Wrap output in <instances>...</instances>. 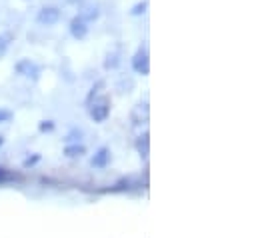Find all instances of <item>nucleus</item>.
I'll return each instance as SVG.
<instances>
[{
	"mask_svg": "<svg viewBox=\"0 0 258 238\" xmlns=\"http://www.w3.org/2000/svg\"><path fill=\"white\" fill-rule=\"evenodd\" d=\"M98 14H100V12H98V8H96V6H90V8H86V10H82V12L78 14V16H80L82 20H86V22H90V20H96V18H98Z\"/></svg>",
	"mask_w": 258,
	"mask_h": 238,
	"instance_id": "obj_13",
	"label": "nucleus"
},
{
	"mask_svg": "<svg viewBox=\"0 0 258 238\" xmlns=\"http://www.w3.org/2000/svg\"><path fill=\"white\" fill-rule=\"evenodd\" d=\"M142 186V180L140 178H134V176H128V178H122L118 180L114 186H110L108 190L110 192H130V190H136Z\"/></svg>",
	"mask_w": 258,
	"mask_h": 238,
	"instance_id": "obj_6",
	"label": "nucleus"
},
{
	"mask_svg": "<svg viewBox=\"0 0 258 238\" xmlns=\"http://www.w3.org/2000/svg\"><path fill=\"white\" fill-rule=\"evenodd\" d=\"M88 114L94 122H104L110 116V100L108 96H96L88 102Z\"/></svg>",
	"mask_w": 258,
	"mask_h": 238,
	"instance_id": "obj_1",
	"label": "nucleus"
},
{
	"mask_svg": "<svg viewBox=\"0 0 258 238\" xmlns=\"http://www.w3.org/2000/svg\"><path fill=\"white\" fill-rule=\"evenodd\" d=\"M108 162H110V148H106V146L98 148V152H96V154L92 156V160H90L92 168H106Z\"/></svg>",
	"mask_w": 258,
	"mask_h": 238,
	"instance_id": "obj_8",
	"label": "nucleus"
},
{
	"mask_svg": "<svg viewBox=\"0 0 258 238\" xmlns=\"http://www.w3.org/2000/svg\"><path fill=\"white\" fill-rule=\"evenodd\" d=\"M148 114H150L148 102H140V104L134 106V110H132V114H130V120H132L134 126H138V124H142V122H148Z\"/></svg>",
	"mask_w": 258,
	"mask_h": 238,
	"instance_id": "obj_7",
	"label": "nucleus"
},
{
	"mask_svg": "<svg viewBox=\"0 0 258 238\" xmlns=\"http://www.w3.org/2000/svg\"><path fill=\"white\" fill-rule=\"evenodd\" d=\"M40 132H50V130H54V122H50V120H44V122H40Z\"/></svg>",
	"mask_w": 258,
	"mask_h": 238,
	"instance_id": "obj_17",
	"label": "nucleus"
},
{
	"mask_svg": "<svg viewBox=\"0 0 258 238\" xmlns=\"http://www.w3.org/2000/svg\"><path fill=\"white\" fill-rule=\"evenodd\" d=\"M120 64V50L116 48L114 52H108V56L104 60V68L106 70H112V68H116Z\"/></svg>",
	"mask_w": 258,
	"mask_h": 238,
	"instance_id": "obj_12",
	"label": "nucleus"
},
{
	"mask_svg": "<svg viewBox=\"0 0 258 238\" xmlns=\"http://www.w3.org/2000/svg\"><path fill=\"white\" fill-rule=\"evenodd\" d=\"M38 160H40V156H38V154H36V156H32V158H26V160H24V166H26V168H28V166H34Z\"/></svg>",
	"mask_w": 258,
	"mask_h": 238,
	"instance_id": "obj_20",
	"label": "nucleus"
},
{
	"mask_svg": "<svg viewBox=\"0 0 258 238\" xmlns=\"http://www.w3.org/2000/svg\"><path fill=\"white\" fill-rule=\"evenodd\" d=\"M66 2H68V4H78L80 0H66Z\"/></svg>",
	"mask_w": 258,
	"mask_h": 238,
	"instance_id": "obj_21",
	"label": "nucleus"
},
{
	"mask_svg": "<svg viewBox=\"0 0 258 238\" xmlns=\"http://www.w3.org/2000/svg\"><path fill=\"white\" fill-rule=\"evenodd\" d=\"M2 142H4V140H2V136H0V146H2Z\"/></svg>",
	"mask_w": 258,
	"mask_h": 238,
	"instance_id": "obj_22",
	"label": "nucleus"
},
{
	"mask_svg": "<svg viewBox=\"0 0 258 238\" xmlns=\"http://www.w3.org/2000/svg\"><path fill=\"white\" fill-rule=\"evenodd\" d=\"M146 8H148V0H142L140 4H136V6L130 10V14H132V16H140V14L146 12Z\"/></svg>",
	"mask_w": 258,
	"mask_h": 238,
	"instance_id": "obj_15",
	"label": "nucleus"
},
{
	"mask_svg": "<svg viewBox=\"0 0 258 238\" xmlns=\"http://www.w3.org/2000/svg\"><path fill=\"white\" fill-rule=\"evenodd\" d=\"M12 116H14V114H12L10 110H6V108H0V124H2V122H8V120H12Z\"/></svg>",
	"mask_w": 258,
	"mask_h": 238,
	"instance_id": "obj_18",
	"label": "nucleus"
},
{
	"mask_svg": "<svg viewBox=\"0 0 258 238\" xmlns=\"http://www.w3.org/2000/svg\"><path fill=\"white\" fill-rule=\"evenodd\" d=\"M80 136H82V132H80V130H72V132L68 134V138H66V140H70V142H78V140H80Z\"/></svg>",
	"mask_w": 258,
	"mask_h": 238,
	"instance_id": "obj_19",
	"label": "nucleus"
},
{
	"mask_svg": "<svg viewBox=\"0 0 258 238\" xmlns=\"http://www.w3.org/2000/svg\"><path fill=\"white\" fill-rule=\"evenodd\" d=\"M64 154L68 158H80L86 154V146L84 144H78V142H70L64 146Z\"/></svg>",
	"mask_w": 258,
	"mask_h": 238,
	"instance_id": "obj_10",
	"label": "nucleus"
},
{
	"mask_svg": "<svg viewBox=\"0 0 258 238\" xmlns=\"http://www.w3.org/2000/svg\"><path fill=\"white\" fill-rule=\"evenodd\" d=\"M104 88V80H98L94 86H92V90H90V94H88V98H86V104L92 100V98H96V96H100V90Z\"/></svg>",
	"mask_w": 258,
	"mask_h": 238,
	"instance_id": "obj_14",
	"label": "nucleus"
},
{
	"mask_svg": "<svg viewBox=\"0 0 258 238\" xmlns=\"http://www.w3.org/2000/svg\"><path fill=\"white\" fill-rule=\"evenodd\" d=\"M70 34L76 38V40H84L86 36H88V30H90V26H88V22L86 20H82L80 16H74L72 20H70Z\"/></svg>",
	"mask_w": 258,
	"mask_h": 238,
	"instance_id": "obj_5",
	"label": "nucleus"
},
{
	"mask_svg": "<svg viewBox=\"0 0 258 238\" xmlns=\"http://www.w3.org/2000/svg\"><path fill=\"white\" fill-rule=\"evenodd\" d=\"M10 182H22V174L10 170V168H4L0 166V186L2 184H10Z\"/></svg>",
	"mask_w": 258,
	"mask_h": 238,
	"instance_id": "obj_11",
	"label": "nucleus"
},
{
	"mask_svg": "<svg viewBox=\"0 0 258 238\" xmlns=\"http://www.w3.org/2000/svg\"><path fill=\"white\" fill-rule=\"evenodd\" d=\"M132 70L136 74H142V76H148L150 72V54H148V46H140L134 56H132Z\"/></svg>",
	"mask_w": 258,
	"mask_h": 238,
	"instance_id": "obj_2",
	"label": "nucleus"
},
{
	"mask_svg": "<svg viewBox=\"0 0 258 238\" xmlns=\"http://www.w3.org/2000/svg\"><path fill=\"white\" fill-rule=\"evenodd\" d=\"M14 70H16V74H20L24 78H30V80H38L40 78V72H42V68L36 62H32L30 58L18 60L14 64Z\"/></svg>",
	"mask_w": 258,
	"mask_h": 238,
	"instance_id": "obj_3",
	"label": "nucleus"
},
{
	"mask_svg": "<svg viewBox=\"0 0 258 238\" xmlns=\"http://www.w3.org/2000/svg\"><path fill=\"white\" fill-rule=\"evenodd\" d=\"M10 40H12L10 34H0V54H4V50H6L8 44H10Z\"/></svg>",
	"mask_w": 258,
	"mask_h": 238,
	"instance_id": "obj_16",
	"label": "nucleus"
},
{
	"mask_svg": "<svg viewBox=\"0 0 258 238\" xmlns=\"http://www.w3.org/2000/svg\"><path fill=\"white\" fill-rule=\"evenodd\" d=\"M136 150L144 160L148 158V154H150V136H148V132H144L136 138Z\"/></svg>",
	"mask_w": 258,
	"mask_h": 238,
	"instance_id": "obj_9",
	"label": "nucleus"
},
{
	"mask_svg": "<svg viewBox=\"0 0 258 238\" xmlns=\"http://www.w3.org/2000/svg\"><path fill=\"white\" fill-rule=\"evenodd\" d=\"M58 20H60V10L56 6H44L36 16V22L42 26H54Z\"/></svg>",
	"mask_w": 258,
	"mask_h": 238,
	"instance_id": "obj_4",
	"label": "nucleus"
}]
</instances>
